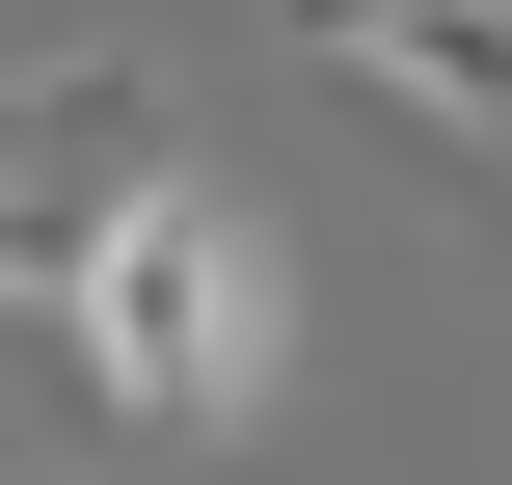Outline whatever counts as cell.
Here are the masks:
<instances>
[{
  "label": "cell",
  "instance_id": "1",
  "mask_svg": "<svg viewBox=\"0 0 512 485\" xmlns=\"http://www.w3.org/2000/svg\"><path fill=\"white\" fill-rule=\"evenodd\" d=\"M54 351H81L135 432H243V405L297 378V243H270L243 189L135 162V189L81 216V270H54Z\"/></svg>",
  "mask_w": 512,
  "mask_h": 485
},
{
  "label": "cell",
  "instance_id": "2",
  "mask_svg": "<svg viewBox=\"0 0 512 485\" xmlns=\"http://www.w3.org/2000/svg\"><path fill=\"white\" fill-rule=\"evenodd\" d=\"M162 162V81L135 54H54L27 81V135H0V324H54V270H81V216Z\"/></svg>",
  "mask_w": 512,
  "mask_h": 485
},
{
  "label": "cell",
  "instance_id": "3",
  "mask_svg": "<svg viewBox=\"0 0 512 485\" xmlns=\"http://www.w3.org/2000/svg\"><path fill=\"white\" fill-rule=\"evenodd\" d=\"M324 54H351V81L405 108V135H459V162H486V135H512V0H351Z\"/></svg>",
  "mask_w": 512,
  "mask_h": 485
}]
</instances>
